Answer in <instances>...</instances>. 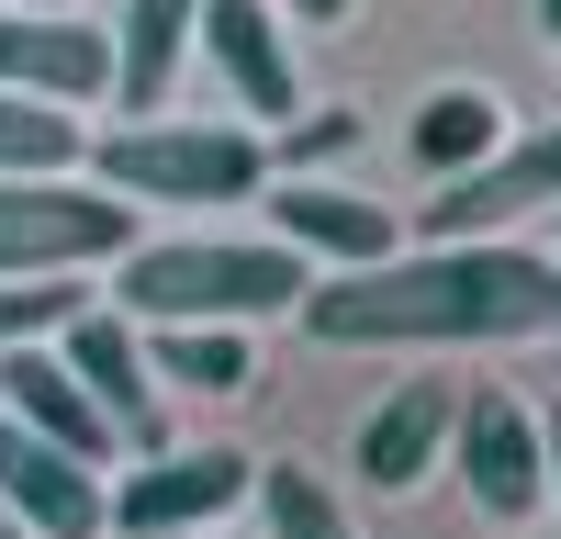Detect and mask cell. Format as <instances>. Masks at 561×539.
<instances>
[{
  "instance_id": "6da1fadb",
  "label": "cell",
  "mask_w": 561,
  "mask_h": 539,
  "mask_svg": "<svg viewBox=\"0 0 561 539\" xmlns=\"http://www.w3.org/2000/svg\"><path fill=\"white\" fill-rule=\"evenodd\" d=\"M304 326L325 348H483V337H550L561 326V259L539 248H415V259H382V270H337L314 282Z\"/></svg>"
},
{
  "instance_id": "9c48e42d",
  "label": "cell",
  "mask_w": 561,
  "mask_h": 539,
  "mask_svg": "<svg viewBox=\"0 0 561 539\" xmlns=\"http://www.w3.org/2000/svg\"><path fill=\"white\" fill-rule=\"evenodd\" d=\"M0 517H12L23 539H102L113 528V483L90 461H68V449L0 427Z\"/></svg>"
},
{
  "instance_id": "ba28073f",
  "label": "cell",
  "mask_w": 561,
  "mask_h": 539,
  "mask_svg": "<svg viewBox=\"0 0 561 539\" xmlns=\"http://www.w3.org/2000/svg\"><path fill=\"white\" fill-rule=\"evenodd\" d=\"M449 461L460 483H472V506L483 517H539L550 506V461H539V416L517 393H472L449 416Z\"/></svg>"
},
{
  "instance_id": "44dd1931",
  "label": "cell",
  "mask_w": 561,
  "mask_h": 539,
  "mask_svg": "<svg viewBox=\"0 0 561 539\" xmlns=\"http://www.w3.org/2000/svg\"><path fill=\"white\" fill-rule=\"evenodd\" d=\"M359 147V113H314V124H293V169H314V158H348Z\"/></svg>"
},
{
  "instance_id": "7a4b0ae2",
  "label": "cell",
  "mask_w": 561,
  "mask_h": 539,
  "mask_svg": "<svg viewBox=\"0 0 561 539\" xmlns=\"http://www.w3.org/2000/svg\"><path fill=\"white\" fill-rule=\"evenodd\" d=\"M314 270L280 237H158L124 259L113 314L124 326H248V314H293Z\"/></svg>"
},
{
  "instance_id": "4fadbf2b",
  "label": "cell",
  "mask_w": 561,
  "mask_h": 539,
  "mask_svg": "<svg viewBox=\"0 0 561 539\" xmlns=\"http://www.w3.org/2000/svg\"><path fill=\"white\" fill-rule=\"evenodd\" d=\"M449 382H393L382 404L359 416V438H348V461H359V483L370 494H415L438 472V449H449Z\"/></svg>"
},
{
  "instance_id": "5bb4252c",
  "label": "cell",
  "mask_w": 561,
  "mask_h": 539,
  "mask_svg": "<svg viewBox=\"0 0 561 539\" xmlns=\"http://www.w3.org/2000/svg\"><path fill=\"white\" fill-rule=\"evenodd\" d=\"M270 225H280V248H293L304 270L314 259H337V270H382L393 259V214L359 203V192H337V180H280Z\"/></svg>"
},
{
  "instance_id": "7c38bea8",
  "label": "cell",
  "mask_w": 561,
  "mask_h": 539,
  "mask_svg": "<svg viewBox=\"0 0 561 539\" xmlns=\"http://www.w3.org/2000/svg\"><path fill=\"white\" fill-rule=\"evenodd\" d=\"M0 427L68 449V461H90V472L113 461V427L90 416V393H79V371H68L57 348H0Z\"/></svg>"
},
{
  "instance_id": "d6986e66",
  "label": "cell",
  "mask_w": 561,
  "mask_h": 539,
  "mask_svg": "<svg viewBox=\"0 0 561 539\" xmlns=\"http://www.w3.org/2000/svg\"><path fill=\"white\" fill-rule=\"evenodd\" d=\"M259 517H270V539H359L348 506L325 494V472H304V461H270L259 472Z\"/></svg>"
},
{
  "instance_id": "ffe728a7",
  "label": "cell",
  "mask_w": 561,
  "mask_h": 539,
  "mask_svg": "<svg viewBox=\"0 0 561 539\" xmlns=\"http://www.w3.org/2000/svg\"><path fill=\"white\" fill-rule=\"evenodd\" d=\"M79 314H90L79 282H0V348H57Z\"/></svg>"
},
{
  "instance_id": "3957f363",
  "label": "cell",
  "mask_w": 561,
  "mask_h": 539,
  "mask_svg": "<svg viewBox=\"0 0 561 539\" xmlns=\"http://www.w3.org/2000/svg\"><path fill=\"white\" fill-rule=\"evenodd\" d=\"M90 180L113 203H248L270 180V147L248 124H124L90 147Z\"/></svg>"
},
{
  "instance_id": "9a60e30c",
  "label": "cell",
  "mask_w": 561,
  "mask_h": 539,
  "mask_svg": "<svg viewBox=\"0 0 561 539\" xmlns=\"http://www.w3.org/2000/svg\"><path fill=\"white\" fill-rule=\"evenodd\" d=\"M102 34H113V102L124 113H169L180 57H192V34H203V0H124Z\"/></svg>"
},
{
  "instance_id": "603a6c76",
  "label": "cell",
  "mask_w": 561,
  "mask_h": 539,
  "mask_svg": "<svg viewBox=\"0 0 561 539\" xmlns=\"http://www.w3.org/2000/svg\"><path fill=\"white\" fill-rule=\"evenodd\" d=\"M293 23H348V0H293Z\"/></svg>"
},
{
  "instance_id": "e0dca14e",
  "label": "cell",
  "mask_w": 561,
  "mask_h": 539,
  "mask_svg": "<svg viewBox=\"0 0 561 539\" xmlns=\"http://www.w3.org/2000/svg\"><path fill=\"white\" fill-rule=\"evenodd\" d=\"M147 371L180 393H237L248 371V326H147Z\"/></svg>"
},
{
  "instance_id": "52a82bcc",
  "label": "cell",
  "mask_w": 561,
  "mask_h": 539,
  "mask_svg": "<svg viewBox=\"0 0 561 539\" xmlns=\"http://www.w3.org/2000/svg\"><path fill=\"white\" fill-rule=\"evenodd\" d=\"M237 494H259L248 449H158L147 472L113 483V539H192L203 517H225Z\"/></svg>"
},
{
  "instance_id": "484cf974",
  "label": "cell",
  "mask_w": 561,
  "mask_h": 539,
  "mask_svg": "<svg viewBox=\"0 0 561 539\" xmlns=\"http://www.w3.org/2000/svg\"><path fill=\"white\" fill-rule=\"evenodd\" d=\"M0 539H23V528H12V517H0Z\"/></svg>"
},
{
  "instance_id": "2e32d148",
  "label": "cell",
  "mask_w": 561,
  "mask_h": 539,
  "mask_svg": "<svg viewBox=\"0 0 561 539\" xmlns=\"http://www.w3.org/2000/svg\"><path fill=\"white\" fill-rule=\"evenodd\" d=\"M404 147H415V169H427V180H472L494 147H505V102H494V90H427V102H415V135H404Z\"/></svg>"
},
{
  "instance_id": "ac0fdd59",
  "label": "cell",
  "mask_w": 561,
  "mask_h": 539,
  "mask_svg": "<svg viewBox=\"0 0 561 539\" xmlns=\"http://www.w3.org/2000/svg\"><path fill=\"white\" fill-rule=\"evenodd\" d=\"M68 158H79V113L0 90V180H57Z\"/></svg>"
},
{
  "instance_id": "277c9868",
  "label": "cell",
  "mask_w": 561,
  "mask_h": 539,
  "mask_svg": "<svg viewBox=\"0 0 561 539\" xmlns=\"http://www.w3.org/2000/svg\"><path fill=\"white\" fill-rule=\"evenodd\" d=\"M135 203L102 180H0V282H79L90 259H135Z\"/></svg>"
},
{
  "instance_id": "8992f818",
  "label": "cell",
  "mask_w": 561,
  "mask_h": 539,
  "mask_svg": "<svg viewBox=\"0 0 561 539\" xmlns=\"http://www.w3.org/2000/svg\"><path fill=\"white\" fill-rule=\"evenodd\" d=\"M57 359L79 371V393H90V416L113 427V449H169V416H158V371H147V326H124L113 303H90L79 326L57 337Z\"/></svg>"
},
{
  "instance_id": "30bf717a",
  "label": "cell",
  "mask_w": 561,
  "mask_h": 539,
  "mask_svg": "<svg viewBox=\"0 0 561 539\" xmlns=\"http://www.w3.org/2000/svg\"><path fill=\"white\" fill-rule=\"evenodd\" d=\"M0 90H23V102H102L113 90V34L102 23H68V12H0Z\"/></svg>"
},
{
  "instance_id": "cb8c5ba5",
  "label": "cell",
  "mask_w": 561,
  "mask_h": 539,
  "mask_svg": "<svg viewBox=\"0 0 561 539\" xmlns=\"http://www.w3.org/2000/svg\"><path fill=\"white\" fill-rule=\"evenodd\" d=\"M539 34H550V45H561V0H539Z\"/></svg>"
},
{
  "instance_id": "5b68a950",
  "label": "cell",
  "mask_w": 561,
  "mask_h": 539,
  "mask_svg": "<svg viewBox=\"0 0 561 539\" xmlns=\"http://www.w3.org/2000/svg\"><path fill=\"white\" fill-rule=\"evenodd\" d=\"M539 203H561V124L505 135L472 180H438V203H415V225H427V248H483L494 225H517Z\"/></svg>"
},
{
  "instance_id": "7402d4cb",
  "label": "cell",
  "mask_w": 561,
  "mask_h": 539,
  "mask_svg": "<svg viewBox=\"0 0 561 539\" xmlns=\"http://www.w3.org/2000/svg\"><path fill=\"white\" fill-rule=\"evenodd\" d=\"M539 461H550V506H561V404L539 416Z\"/></svg>"
},
{
  "instance_id": "d4e9b609",
  "label": "cell",
  "mask_w": 561,
  "mask_h": 539,
  "mask_svg": "<svg viewBox=\"0 0 561 539\" xmlns=\"http://www.w3.org/2000/svg\"><path fill=\"white\" fill-rule=\"evenodd\" d=\"M0 12H68V0H0Z\"/></svg>"
},
{
  "instance_id": "8fae6325",
  "label": "cell",
  "mask_w": 561,
  "mask_h": 539,
  "mask_svg": "<svg viewBox=\"0 0 561 539\" xmlns=\"http://www.w3.org/2000/svg\"><path fill=\"white\" fill-rule=\"evenodd\" d=\"M192 45L225 68L237 113H259V124H293V113H304V79H293V45H280L270 0H203V34H192Z\"/></svg>"
}]
</instances>
